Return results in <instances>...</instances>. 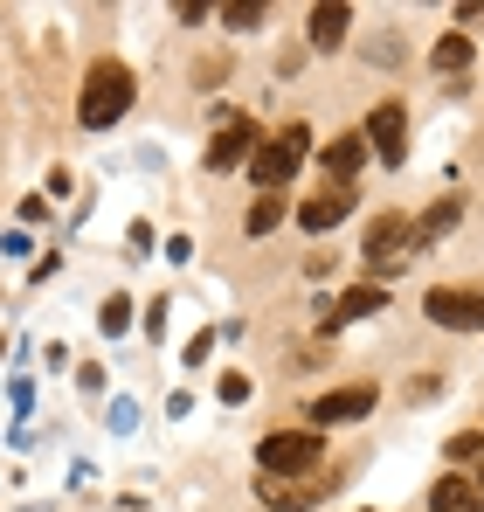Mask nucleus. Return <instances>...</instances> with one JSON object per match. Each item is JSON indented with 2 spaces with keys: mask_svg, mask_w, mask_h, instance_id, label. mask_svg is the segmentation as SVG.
I'll return each instance as SVG.
<instances>
[{
  "mask_svg": "<svg viewBox=\"0 0 484 512\" xmlns=\"http://www.w3.org/2000/svg\"><path fill=\"white\" fill-rule=\"evenodd\" d=\"M256 464H263V478H305L325 464V436L319 429H277L256 443Z\"/></svg>",
  "mask_w": 484,
  "mask_h": 512,
  "instance_id": "nucleus-2",
  "label": "nucleus"
},
{
  "mask_svg": "<svg viewBox=\"0 0 484 512\" xmlns=\"http://www.w3.org/2000/svg\"><path fill=\"white\" fill-rule=\"evenodd\" d=\"M367 139H374V153H381L388 167H402L408 160V111L402 104H374V111H367Z\"/></svg>",
  "mask_w": 484,
  "mask_h": 512,
  "instance_id": "nucleus-8",
  "label": "nucleus"
},
{
  "mask_svg": "<svg viewBox=\"0 0 484 512\" xmlns=\"http://www.w3.org/2000/svg\"><path fill=\"white\" fill-rule=\"evenodd\" d=\"M305 153H312V125H284L277 139H263V146H256V160H249L256 187H263V194H277L291 173L305 167Z\"/></svg>",
  "mask_w": 484,
  "mask_h": 512,
  "instance_id": "nucleus-3",
  "label": "nucleus"
},
{
  "mask_svg": "<svg viewBox=\"0 0 484 512\" xmlns=\"http://www.w3.org/2000/svg\"><path fill=\"white\" fill-rule=\"evenodd\" d=\"M429 326H450V333H478L484 326V284H436L422 298Z\"/></svg>",
  "mask_w": 484,
  "mask_h": 512,
  "instance_id": "nucleus-4",
  "label": "nucleus"
},
{
  "mask_svg": "<svg viewBox=\"0 0 484 512\" xmlns=\"http://www.w3.org/2000/svg\"><path fill=\"white\" fill-rule=\"evenodd\" d=\"M381 305H388V291H381V284H353V291H339V298H332L325 333H339V326H353V319H374Z\"/></svg>",
  "mask_w": 484,
  "mask_h": 512,
  "instance_id": "nucleus-10",
  "label": "nucleus"
},
{
  "mask_svg": "<svg viewBox=\"0 0 484 512\" xmlns=\"http://www.w3.org/2000/svg\"><path fill=\"white\" fill-rule=\"evenodd\" d=\"M132 97H139V84H132V70H125V63H97V70L83 77L77 118L90 125V132H104V125H118V118L132 111Z\"/></svg>",
  "mask_w": 484,
  "mask_h": 512,
  "instance_id": "nucleus-1",
  "label": "nucleus"
},
{
  "mask_svg": "<svg viewBox=\"0 0 484 512\" xmlns=\"http://www.w3.org/2000/svg\"><path fill=\"white\" fill-rule=\"evenodd\" d=\"M0 353H7V340H0Z\"/></svg>",
  "mask_w": 484,
  "mask_h": 512,
  "instance_id": "nucleus-22",
  "label": "nucleus"
},
{
  "mask_svg": "<svg viewBox=\"0 0 484 512\" xmlns=\"http://www.w3.org/2000/svg\"><path fill=\"white\" fill-rule=\"evenodd\" d=\"M353 215V187H325V194H312L305 208H298V222L312 229V236H325V229H339Z\"/></svg>",
  "mask_w": 484,
  "mask_h": 512,
  "instance_id": "nucleus-11",
  "label": "nucleus"
},
{
  "mask_svg": "<svg viewBox=\"0 0 484 512\" xmlns=\"http://www.w3.org/2000/svg\"><path fill=\"white\" fill-rule=\"evenodd\" d=\"M222 402H249V381L242 374H222Z\"/></svg>",
  "mask_w": 484,
  "mask_h": 512,
  "instance_id": "nucleus-21",
  "label": "nucleus"
},
{
  "mask_svg": "<svg viewBox=\"0 0 484 512\" xmlns=\"http://www.w3.org/2000/svg\"><path fill=\"white\" fill-rule=\"evenodd\" d=\"M346 28H353V7H346V0L312 7V49H339V42H346Z\"/></svg>",
  "mask_w": 484,
  "mask_h": 512,
  "instance_id": "nucleus-12",
  "label": "nucleus"
},
{
  "mask_svg": "<svg viewBox=\"0 0 484 512\" xmlns=\"http://www.w3.org/2000/svg\"><path fill=\"white\" fill-rule=\"evenodd\" d=\"M415 250V222H402V215H374L367 222V263H374V277H388V270H402V256Z\"/></svg>",
  "mask_w": 484,
  "mask_h": 512,
  "instance_id": "nucleus-6",
  "label": "nucleus"
},
{
  "mask_svg": "<svg viewBox=\"0 0 484 512\" xmlns=\"http://www.w3.org/2000/svg\"><path fill=\"white\" fill-rule=\"evenodd\" d=\"M429 506L436 512H484V492L464 485V478H436V485H429Z\"/></svg>",
  "mask_w": 484,
  "mask_h": 512,
  "instance_id": "nucleus-14",
  "label": "nucleus"
},
{
  "mask_svg": "<svg viewBox=\"0 0 484 512\" xmlns=\"http://www.w3.org/2000/svg\"><path fill=\"white\" fill-rule=\"evenodd\" d=\"M457 222H464V201H457V194H450V201H436V208L415 222V250H436V243H443Z\"/></svg>",
  "mask_w": 484,
  "mask_h": 512,
  "instance_id": "nucleus-13",
  "label": "nucleus"
},
{
  "mask_svg": "<svg viewBox=\"0 0 484 512\" xmlns=\"http://www.w3.org/2000/svg\"><path fill=\"white\" fill-rule=\"evenodd\" d=\"M478 492H484V478H478Z\"/></svg>",
  "mask_w": 484,
  "mask_h": 512,
  "instance_id": "nucleus-23",
  "label": "nucleus"
},
{
  "mask_svg": "<svg viewBox=\"0 0 484 512\" xmlns=\"http://www.w3.org/2000/svg\"><path fill=\"white\" fill-rule=\"evenodd\" d=\"M429 63H436V77H457V70L471 63V35H443V42L429 49Z\"/></svg>",
  "mask_w": 484,
  "mask_h": 512,
  "instance_id": "nucleus-16",
  "label": "nucleus"
},
{
  "mask_svg": "<svg viewBox=\"0 0 484 512\" xmlns=\"http://www.w3.org/2000/svg\"><path fill=\"white\" fill-rule=\"evenodd\" d=\"M277 222H284V201H277V194H263V201L249 208V236H270Z\"/></svg>",
  "mask_w": 484,
  "mask_h": 512,
  "instance_id": "nucleus-17",
  "label": "nucleus"
},
{
  "mask_svg": "<svg viewBox=\"0 0 484 512\" xmlns=\"http://www.w3.org/2000/svg\"><path fill=\"white\" fill-rule=\"evenodd\" d=\"M374 402H381V388H374V381H353V388H332V395H319V402H312V423H319V429L360 423V416H367Z\"/></svg>",
  "mask_w": 484,
  "mask_h": 512,
  "instance_id": "nucleus-7",
  "label": "nucleus"
},
{
  "mask_svg": "<svg viewBox=\"0 0 484 512\" xmlns=\"http://www.w3.org/2000/svg\"><path fill=\"white\" fill-rule=\"evenodd\" d=\"M97 326H104V333H125V326H132V298H104Z\"/></svg>",
  "mask_w": 484,
  "mask_h": 512,
  "instance_id": "nucleus-18",
  "label": "nucleus"
},
{
  "mask_svg": "<svg viewBox=\"0 0 484 512\" xmlns=\"http://www.w3.org/2000/svg\"><path fill=\"white\" fill-rule=\"evenodd\" d=\"M332 471H305V478H256V499L270 512H312L319 499H332Z\"/></svg>",
  "mask_w": 484,
  "mask_h": 512,
  "instance_id": "nucleus-5",
  "label": "nucleus"
},
{
  "mask_svg": "<svg viewBox=\"0 0 484 512\" xmlns=\"http://www.w3.org/2000/svg\"><path fill=\"white\" fill-rule=\"evenodd\" d=\"M360 160H367L360 139H332V146H325V173H332V187H346V180L360 173Z\"/></svg>",
  "mask_w": 484,
  "mask_h": 512,
  "instance_id": "nucleus-15",
  "label": "nucleus"
},
{
  "mask_svg": "<svg viewBox=\"0 0 484 512\" xmlns=\"http://www.w3.org/2000/svg\"><path fill=\"white\" fill-rule=\"evenodd\" d=\"M256 160V125L249 118H229L222 132H215V146H208V167L229 173V167H249Z\"/></svg>",
  "mask_w": 484,
  "mask_h": 512,
  "instance_id": "nucleus-9",
  "label": "nucleus"
},
{
  "mask_svg": "<svg viewBox=\"0 0 484 512\" xmlns=\"http://www.w3.org/2000/svg\"><path fill=\"white\" fill-rule=\"evenodd\" d=\"M450 457L457 464H484V436H450Z\"/></svg>",
  "mask_w": 484,
  "mask_h": 512,
  "instance_id": "nucleus-20",
  "label": "nucleus"
},
{
  "mask_svg": "<svg viewBox=\"0 0 484 512\" xmlns=\"http://www.w3.org/2000/svg\"><path fill=\"white\" fill-rule=\"evenodd\" d=\"M263 14H270L263 0H236V7H222V21H229V28H256Z\"/></svg>",
  "mask_w": 484,
  "mask_h": 512,
  "instance_id": "nucleus-19",
  "label": "nucleus"
}]
</instances>
